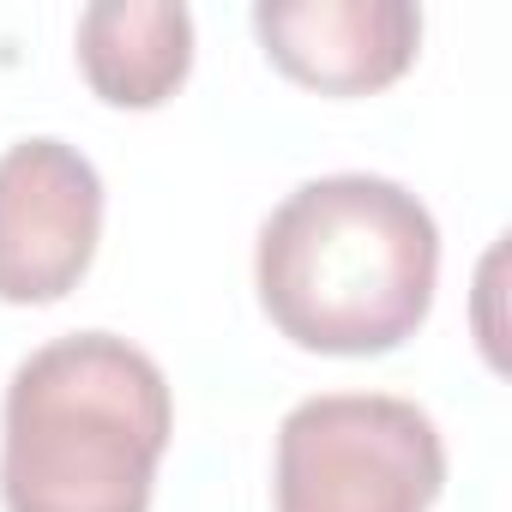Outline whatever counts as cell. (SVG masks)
<instances>
[{
	"instance_id": "2",
	"label": "cell",
	"mask_w": 512,
	"mask_h": 512,
	"mask_svg": "<svg viewBox=\"0 0 512 512\" xmlns=\"http://www.w3.org/2000/svg\"><path fill=\"white\" fill-rule=\"evenodd\" d=\"M169 434L175 398L139 344L115 332L55 338L7 380L0 500L7 512H151Z\"/></svg>"
},
{
	"instance_id": "6",
	"label": "cell",
	"mask_w": 512,
	"mask_h": 512,
	"mask_svg": "<svg viewBox=\"0 0 512 512\" xmlns=\"http://www.w3.org/2000/svg\"><path fill=\"white\" fill-rule=\"evenodd\" d=\"M79 67L115 109H157L193 67V13L181 0H97L79 13Z\"/></svg>"
},
{
	"instance_id": "4",
	"label": "cell",
	"mask_w": 512,
	"mask_h": 512,
	"mask_svg": "<svg viewBox=\"0 0 512 512\" xmlns=\"http://www.w3.org/2000/svg\"><path fill=\"white\" fill-rule=\"evenodd\" d=\"M103 241V175L67 139L0 151V302L43 308L79 290Z\"/></svg>"
},
{
	"instance_id": "1",
	"label": "cell",
	"mask_w": 512,
	"mask_h": 512,
	"mask_svg": "<svg viewBox=\"0 0 512 512\" xmlns=\"http://www.w3.org/2000/svg\"><path fill=\"white\" fill-rule=\"evenodd\" d=\"M266 320L320 356H386L434 308V211L386 175L302 181L260 229L253 253Z\"/></svg>"
},
{
	"instance_id": "3",
	"label": "cell",
	"mask_w": 512,
	"mask_h": 512,
	"mask_svg": "<svg viewBox=\"0 0 512 512\" xmlns=\"http://www.w3.org/2000/svg\"><path fill=\"white\" fill-rule=\"evenodd\" d=\"M446 488L434 416L392 392H320L278 428V512H428Z\"/></svg>"
},
{
	"instance_id": "5",
	"label": "cell",
	"mask_w": 512,
	"mask_h": 512,
	"mask_svg": "<svg viewBox=\"0 0 512 512\" xmlns=\"http://www.w3.org/2000/svg\"><path fill=\"white\" fill-rule=\"evenodd\" d=\"M253 31L296 85L326 97L386 91L422 49V13L410 0H260Z\"/></svg>"
}]
</instances>
